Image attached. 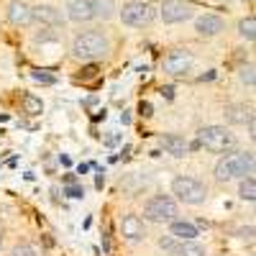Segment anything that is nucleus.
<instances>
[{
	"instance_id": "obj_1",
	"label": "nucleus",
	"mask_w": 256,
	"mask_h": 256,
	"mask_svg": "<svg viewBox=\"0 0 256 256\" xmlns=\"http://www.w3.org/2000/svg\"><path fill=\"white\" fill-rule=\"evenodd\" d=\"M256 169V159L246 152H236L228 154L216 164V180L218 182H230V180H244L248 174H254Z\"/></svg>"
},
{
	"instance_id": "obj_2",
	"label": "nucleus",
	"mask_w": 256,
	"mask_h": 256,
	"mask_svg": "<svg viewBox=\"0 0 256 256\" xmlns=\"http://www.w3.org/2000/svg\"><path fill=\"white\" fill-rule=\"evenodd\" d=\"M108 49H110V44L100 31H84L72 44V54L77 59H100V56L108 54Z\"/></svg>"
},
{
	"instance_id": "obj_3",
	"label": "nucleus",
	"mask_w": 256,
	"mask_h": 256,
	"mask_svg": "<svg viewBox=\"0 0 256 256\" xmlns=\"http://www.w3.org/2000/svg\"><path fill=\"white\" fill-rule=\"evenodd\" d=\"M198 144L205 146L208 152H212V154H223V152H228V148L236 146V136H233L228 128H223V126H205V128H200V134H198Z\"/></svg>"
},
{
	"instance_id": "obj_4",
	"label": "nucleus",
	"mask_w": 256,
	"mask_h": 256,
	"mask_svg": "<svg viewBox=\"0 0 256 256\" xmlns=\"http://www.w3.org/2000/svg\"><path fill=\"white\" fill-rule=\"evenodd\" d=\"M172 195L184 205H202L208 200V187L195 177H174L172 180Z\"/></svg>"
},
{
	"instance_id": "obj_5",
	"label": "nucleus",
	"mask_w": 256,
	"mask_h": 256,
	"mask_svg": "<svg viewBox=\"0 0 256 256\" xmlns=\"http://www.w3.org/2000/svg\"><path fill=\"white\" fill-rule=\"evenodd\" d=\"M156 18V10L152 8L148 0H131L120 8V20L131 28H144Z\"/></svg>"
},
{
	"instance_id": "obj_6",
	"label": "nucleus",
	"mask_w": 256,
	"mask_h": 256,
	"mask_svg": "<svg viewBox=\"0 0 256 256\" xmlns=\"http://www.w3.org/2000/svg\"><path fill=\"white\" fill-rule=\"evenodd\" d=\"M177 202L169 195H156L152 200H146L144 205V218L152 223H172L177 218Z\"/></svg>"
},
{
	"instance_id": "obj_7",
	"label": "nucleus",
	"mask_w": 256,
	"mask_h": 256,
	"mask_svg": "<svg viewBox=\"0 0 256 256\" xmlns=\"http://www.w3.org/2000/svg\"><path fill=\"white\" fill-rule=\"evenodd\" d=\"M159 16L164 24H182V20L192 18V3L190 0H164Z\"/></svg>"
},
{
	"instance_id": "obj_8",
	"label": "nucleus",
	"mask_w": 256,
	"mask_h": 256,
	"mask_svg": "<svg viewBox=\"0 0 256 256\" xmlns=\"http://www.w3.org/2000/svg\"><path fill=\"white\" fill-rule=\"evenodd\" d=\"M67 18L74 24H88L95 18V0H67Z\"/></svg>"
},
{
	"instance_id": "obj_9",
	"label": "nucleus",
	"mask_w": 256,
	"mask_h": 256,
	"mask_svg": "<svg viewBox=\"0 0 256 256\" xmlns=\"http://www.w3.org/2000/svg\"><path fill=\"white\" fill-rule=\"evenodd\" d=\"M190 67H192V56L187 49H174L164 59V72H169V74H184Z\"/></svg>"
},
{
	"instance_id": "obj_10",
	"label": "nucleus",
	"mask_w": 256,
	"mask_h": 256,
	"mask_svg": "<svg viewBox=\"0 0 256 256\" xmlns=\"http://www.w3.org/2000/svg\"><path fill=\"white\" fill-rule=\"evenodd\" d=\"M223 28H226V20L220 16H212V13H205L195 20V31L200 36H218Z\"/></svg>"
},
{
	"instance_id": "obj_11",
	"label": "nucleus",
	"mask_w": 256,
	"mask_h": 256,
	"mask_svg": "<svg viewBox=\"0 0 256 256\" xmlns=\"http://www.w3.org/2000/svg\"><path fill=\"white\" fill-rule=\"evenodd\" d=\"M120 233L128 241H144L146 238V226L138 216H126L120 220Z\"/></svg>"
},
{
	"instance_id": "obj_12",
	"label": "nucleus",
	"mask_w": 256,
	"mask_h": 256,
	"mask_svg": "<svg viewBox=\"0 0 256 256\" xmlns=\"http://www.w3.org/2000/svg\"><path fill=\"white\" fill-rule=\"evenodd\" d=\"M8 20L13 26H28L34 20V8H28L26 3H20V0H13L8 6Z\"/></svg>"
},
{
	"instance_id": "obj_13",
	"label": "nucleus",
	"mask_w": 256,
	"mask_h": 256,
	"mask_svg": "<svg viewBox=\"0 0 256 256\" xmlns=\"http://www.w3.org/2000/svg\"><path fill=\"white\" fill-rule=\"evenodd\" d=\"M34 20H38V24L44 26H62V10L52 8V6H36L34 8Z\"/></svg>"
},
{
	"instance_id": "obj_14",
	"label": "nucleus",
	"mask_w": 256,
	"mask_h": 256,
	"mask_svg": "<svg viewBox=\"0 0 256 256\" xmlns=\"http://www.w3.org/2000/svg\"><path fill=\"white\" fill-rule=\"evenodd\" d=\"M169 233H172L177 241H195L198 238V226L195 223H187V220H172Z\"/></svg>"
},
{
	"instance_id": "obj_15",
	"label": "nucleus",
	"mask_w": 256,
	"mask_h": 256,
	"mask_svg": "<svg viewBox=\"0 0 256 256\" xmlns=\"http://www.w3.org/2000/svg\"><path fill=\"white\" fill-rule=\"evenodd\" d=\"M162 146L166 148V154H172V156H184V154L190 152V144H187L182 136H177V134L162 136Z\"/></svg>"
},
{
	"instance_id": "obj_16",
	"label": "nucleus",
	"mask_w": 256,
	"mask_h": 256,
	"mask_svg": "<svg viewBox=\"0 0 256 256\" xmlns=\"http://www.w3.org/2000/svg\"><path fill=\"white\" fill-rule=\"evenodd\" d=\"M238 36L246 41H256V18L254 16H246L238 20Z\"/></svg>"
},
{
	"instance_id": "obj_17",
	"label": "nucleus",
	"mask_w": 256,
	"mask_h": 256,
	"mask_svg": "<svg viewBox=\"0 0 256 256\" xmlns=\"http://www.w3.org/2000/svg\"><path fill=\"white\" fill-rule=\"evenodd\" d=\"M238 198L241 200H248V202H256V180L254 177H244L241 184H238Z\"/></svg>"
},
{
	"instance_id": "obj_18",
	"label": "nucleus",
	"mask_w": 256,
	"mask_h": 256,
	"mask_svg": "<svg viewBox=\"0 0 256 256\" xmlns=\"http://www.w3.org/2000/svg\"><path fill=\"white\" fill-rule=\"evenodd\" d=\"M116 16V3L113 0H95V18L108 20Z\"/></svg>"
},
{
	"instance_id": "obj_19",
	"label": "nucleus",
	"mask_w": 256,
	"mask_h": 256,
	"mask_svg": "<svg viewBox=\"0 0 256 256\" xmlns=\"http://www.w3.org/2000/svg\"><path fill=\"white\" fill-rule=\"evenodd\" d=\"M24 108L28 116H41L44 113V102H41V98L36 95H24Z\"/></svg>"
},
{
	"instance_id": "obj_20",
	"label": "nucleus",
	"mask_w": 256,
	"mask_h": 256,
	"mask_svg": "<svg viewBox=\"0 0 256 256\" xmlns=\"http://www.w3.org/2000/svg\"><path fill=\"white\" fill-rule=\"evenodd\" d=\"M180 256H205V248L195 241H184L180 246Z\"/></svg>"
},
{
	"instance_id": "obj_21",
	"label": "nucleus",
	"mask_w": 256,
	"mask_h": 256,
	"mask_svg": "<svg viewBox=\"0 0 256 256\" xmlns=\"http://www.w3.org/2000/svg\"><path fill=\"white\" fill-rule=\"evenodd\" d=\"M246 108H238V105H233V108H228V120H233V123H246V120H251V116H238V113H244Z\"/></svg>"
},
{
	"instance_id": "obj_22",
	"label": "nucleus",
	"mask_w": 256,
	"mask_h": 256,
	"mask_svg": "<svg viewBox=\"0 0 256 256\" xmlns=\"http://www.w3.org/2000/svg\"><path fill=\"white\" fill-rule=\"evenodd\" d=\"M159 246L164 248V251H169V254H180V246H177V238L172 236V233H169L166 238H162L159 241Z\"/></svg>"
},
{
	"instance_id": "obj_23",
	"label": "nucleus",
	"mask_w": 256,
	"mask_h": 256,
	"mask_svg": "<svg viewBox=\"0 0 256 256\" xmlns=\"http://www.w3.org/2000/svg\"><path fill=\"white\" fill-rule=\"evenodd\" d=\"M238 77H241V82H246V84H256V67H244V70L238 72Z\"/></svg>"
},
{
	"instance_id": "obj_24",
	"label": "nucleus",
	"mask_w": 256,
	"mask_h": 256,
	"mask_svg": "<svg viewBox=\"0 0 256 256\" xmlns=\"http://www.w3.org/2000/svg\"><path fill=\"white\" fill-rule=\"evenodd\" d=\"M238 238H241L244 244H254V241H256V230H254L251 226H246V228H238Z\"/></svg>"
},
{
	"instance_id": "obj_25",
	"label": "nucleus",
	"mask_w": 256,
	"mask_h": 256,
	"mask_svg": "<svg viewBox=\"0 0 256 256\" xmlns=\"http://www.w3.org/2000/svg\"><path fill=\"white\" fill-rule=\"evenodd\" d=\"M67 198H72V200H80V198H84V190L82 187H77V184H67Z\"/></svg>"
},
{
	"instance_id": "obj_26",
	"label": "nucleus",
	"mask_w": 256,
	"mask_h": 256,
	"mask_svg": "<svg viewBox=\"0 0 256 256\" xmlns=\"http://www.w3.org/2000/svg\"><path fill=\"white\" fill-rule=\"evenodd\" d=\"M31 77H34L36 82H41V84H54V82H56V80H54L52 74H46V72H41V70H38V72H34Z\"/></svg>"
},
{
	"instance_id": "obj_27",
	"label": "nucleus",
	"mask_w": 256,
	"mask_h": 256,
	"mask_svg": "<svg viewBox=\"0 0 256 256\" xmlns=\"http://www.w3.org/2000/svg\"><path fill=\"white\" fill-rule=\"evenodd\" d=\"M10 256H36V251H34L31 246H16Z\"/></svg>"
},
{
	"instance_id": "obj_28",
	"label": "nucleus",
	"mask_w": 256,
	"mask_h": 256,
	"mask_svg": "<svg viewBox=\"0 0 256 256\" xmlns=\"http://www.w3.org/2000/svg\"><path fill=\"white\" fill-rule=\"evenodd\" d=\"M138 113H141L144 118H152V116H154V113H152V102H141V105H138Z\"/></svg>"
},
{
	"instance_id": "obj_29",
	"label": "nucleus",
	"mask_w": 256,
	"mask_h": 256,
	"mask_svg": "<svg viewBox=\"0 0 256 256\" xmlns=\"http://www.w3.org/2000/svg\"><path fill=\"white\" fill-rule=\"evenodd\" d=\"M120 144V134H110V136H105V146H116Z\"/></svg>"
},
{
	"instance_id": "obj_30",
	"label": "nucleus",
	"mask_w": 256,
	"mask_h": 256,
	"mask_svg": "<svg viewBox=\"0 0 256 256\" xmlns=\"http://www.w3.org/2000/svg\"><path fill=\"white\" fill-rule=\"evenodd\" d=\"M248 136H251V141L256 144V116L248 120Z\"/></svg>"
},
{
	"instance_id": "obj_31",
	"label": "nucleus",
	"mask_w": 256,
	"mask_h": 256,
	"mask_svg": "<svg viewBox=\"0 0 256 256\" xmlns=\"http://www.w3.org/2000/svg\"><path fill=\"white\" fill-rule=\"evenodd\" d=\"M162 95H164L166 100H172V98H174V88H172V84H166V88H162Z\"/></svg>"
},
{
	"instance_id": "obj_32",
	"label": "nucleus",
	"mask_w": 256,
	"mask_h": 256,
	"mask_svg": "<svg viewBox=\"0 0 256 256\" xmlns=\"http://www.w3.org/2000/svg\"><path fill=\"white\" fill-rule=\"evenodd\" d=\"M95 72H98V67H88V70H84V80H90V77H95Z\"/></svg>"
},
{
	"instance_id": "obj_33",
	"label": "nucleus",
	"mask_w": 256,
	"mask_h": 256,
	"mask_svg": "<svg viewBox=\"0 0 256 256\" xmlns=\"http://www.w3.org/2000/svg\"><path fill=\"white\" fill-rule=\"evenodd\" d=\"M120 123H123V126L131 123V113H126V110H123V113H120Z\"/></svg>"
},
{
	"instance_id": "obj_34",
	"label": "nucleus",
	"mask_w": 256,
	"mask_h": 256,
	"mask_svg": "<svg viewBox=\"0 0 256 256\" xmlns=\"http://www.w3.org/2000/svg\"><path fill=\"white\" fill-rule=\"evenodd\" d=\"M102 184H105V177H102V174H98V177H95V187H98V190H102Z\"/></svg>"
},
{
	"instance_id": "obj_35",
	"label": "nucleus",
	"mask_w": 256,
	"mask_h": 256,
	"mask_svg": "<svg viewBox=\"0 0 256 256\" xmlns=\"http://www.w3.org/2000/svg\"><path fill=\"white\" fill-rule=\"evenodd\" d=\"M88 169H90V164H80V166H77V174H84Z\"/></svg>"
},
{
	"instance_id": "obj_36",
	"label": "nucleus",
	"mask_w": 256,
	"mask_h": 256,
	"mask_svg": "<svg viewBox=\"0 0 256 256\" xmlns=\"http://www.w3.org/2000/svg\"><path fill=\"white\" fill-rule=\"evenodd\" d=\"M0 246H3V233H0Z\"/></svg>"
}]
</instances>
